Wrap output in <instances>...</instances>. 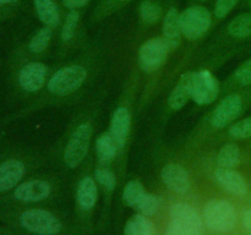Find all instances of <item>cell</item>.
Returning a JSON list of instances; mask_svg holds the SVG:
<instances>
[{"mask_svg": "<svg viewBox=\"0 0 251 235\" xmlns=\"http://www.w3.org/2000/svg\"><path fill=\"white\" fill-rule=\"evenodd\" d=\"M203 218L211 230L226 233L234 228L237 223V211L228 201L212 200L203 208Z\"/></svg>", "mask_w": 251, "mask_h": 235, "instance_id": "1", "label": "cell"}, {"mask_svg": "<svg viewBox=\"0 0 251 235\" xmlns=\"http://www.w3.org/2000/svg\"><path fill=\"white\" fill-rule=\"evenodd\" d=\"M212 17L203 6H191L179 15L181 34L188 39H198L210 28Z\"/></svg>", "mask_w": 251, "mask_h": 235, "instance_id": "2", "label": "cell"}, {"mask_svg": "<svg viewBox=\"0 0 251 235\" xmlns=\"http://www.w3.org/2000/svg\"><path fill=\"white\" fill-rule=\"evenodd\" d=\"M86 70L82 66L71 65L56 71L48 81V91L56 95L73 93L82 85L86 78Z\"/></svg>", "mask_w": 251, "mask_h": 235, "instance_id": "3", "label": "cell"}, {"mask_svg": "<svg viewBox=\"0 0 251 235\" xmlns=\"http://www.w3.org/2000/svg\"><path fill=\"white\" fill-rule=\"evenodd\" d=\"M91 136H92V127L90 124H81L76 127L64 152V162L66 165L70 168H76L82 163L87 154Z\"/></svg>", "mask_w": 251, "mask_h": 235, "instance_id": "4", "label": "cell"}, {"mask_svg": "<svg viewBox=\"0 0 251 235\" xmlns=\"http://www.w3.org/2000/svg\"><path fill=\"white\" fill-rule=\"evenodd\" d=\"M20 223L26 230L38 235H55L61 230L60 222L51 213L37 208L25 211Z\"/></svg>", "mask_w": 251, "mask_h": 235, "instance_id": "5", "label": "cell"}, {"mask_svg": "<svg viewBox=\"0 0 251 235\" xmlns=\"http://www.w3.org/2000/svg\"><path fill=\"white\" fill-rule=\"evenodd\" d=\"M169 50V44L164 38H152L145 42L139 50V61L141 68L147 72L156 71L166 63Z\"/></svg>", "mask_w": 251, "mask_h": 235, "instance_id": "6", "label": "cell"}, {"mask_svg": "<svg viewBox=\"0 0 251 235\" xmlns=\"http://www.w3.org/2000/svg\"><path fill=\"white\" fill-rule=\"evenodd\" d=\"M220 93L218 81L210 71L201 70L195 72L191 99L199 105H207L215 102Z\"/></svg>", "mask_w": 251, "mask_h": 235, "instance_id": "7", "label": "cell"}, {"mask_svg": "<svg viewBox=\"0 0 251 235\" xmlns=\"http://www.w3.org/2000/svg\"><path fill=\"white\" fill-rule=\"evenodd\" d=\"M242 108L243 102L240 95H228L218 104V107L213 112L212 118H211V125L215 129H223V127L228 126L237 119L238 115L242 112Z\"/></svg>", "mask_w": 251, "mask_h": 235, "instance_id": "8", "label": "cell"}, {"mask_svg": "<svg viewBox=\"0 0 251 235\" xmlns=\"http://www.w3.org/2000/svg\"><path fill=\"white\" fill-rule=\"evenodd\" d=\"M161 178L169 190L178 193H186L190 190V178L183 166L178 164H167L161 171Z\"/></svg>", "mask_w": 251, "mask_h": 235, "instance_id": "9", "label": "cell"}, {"mask_svg": "<svg viewBox=\"0 0 251 235\" xmlns=\"http://www.w3.org/2000/svg\"><path fill=\"white\" fill-rule=\"evenodd\" d=\"M47 77V66L42 63H29L21 69L19 82L27 92H36L43 87Z\"/></svg>", "mask_w": 251, "mask_h": 235, "instance_id": "10", "label": "cell"}, {"mask_svg": "<svg viewBox=\"0 0 251 235\" xmlns=\"http://www.w3.org/2000/svg\"><path fill=\"white\" fill-rule=\"evenodd\" d=\"M50 195V185L43 180H31L22 183L15 188L14 196L22 202H38Z\"/></svg>", "mask_w": 251, "mask_h": 235, "instance_id": "11", "label": "cell"}, {"mask_svg": "<svg viewBox=\"0 0 251 235\" xmlns=\"http://www.w3.org/2000/svg\"><path fill=\"white\" fill-rule=\"evenodd\" d=\"M216 180L229 193L235 196H244L248 193V184L242 174L234 169L218 168L215 173Z\"/></svg>", "mask_w": 251, "mask_h": 235, "instance_id": "12", "label": "cell"}, {"mask_svg": "<svg viewBox=\"0 0 251 235\" xmlns=\"http://www.w3.org/2000/svg\"><path fill=\"white\" fill-rule=\"evenodd\" d=\"M194 77H195V72H193V71H189V72L181 75L176 88L171 92L168 98V104L173 110L181 109L191 98Z\"/></svg>", "mask_w": 251, "mask_h": 235, "instance_id": "13", "label": "cell"}, {"mask_svg": "<svg viewBox=\"0 0 251 235\" xmlns=\"http://www.w3.org/2000/svg\"><path fill=\"white\" fill-rule=\"evenodd\" d=\"M130 124H131V118H130L129 110L124 107L118 108L110 121L109 134L119 148L125 144L130 131Z\"/></svg>", "mask_w": 251, "mask_h": 235, "instance_id": "14", "label": "cell"}, {"mask_svg": "<svg viewBox=\"0 0 251 235\" xmlns=\"http://www.w3.org/2000/svg\"><path fill=\"white\" fill-rule=\"evenodd\" d=\"M25 175V165L17 159H9L0 164V192L10 190Z\"/></svg>", "mask_w": 251, "mask_h": 235, "instance_id": "15", "label": "cell"}, {"mask_svg": "<svg viewBox=\"0 0 251 235\" xmlns=\"http://www.w3.org/2000/svg\"><path fill=\"white\" fill-rule=\"evenodd\" d=\"M171 220L202 230V220L195 210L186 203H174L171 207Z\"/></svg>", "mask_w": 251, "mask_h": 235, "instance_id": "16", "label": "cell"}, {"mask_svg": "<svg viewBox=\"0 0 251 235\" xmlns=\"http://www.w3.org/2000/svg\"><path fill=\"white\" fill-rule=\"evenodd\" d=\"M179 12L176 7H171L163 20V38L169 44L171 49L178 47L181 37L180 24H179Z\"/></svg>", "mask_w": 251, "mask_h": 235, "instance_id": "17", "label": "cell"}, {"mask_svg": "<svg viewBox=\"0 0 251 235\" xmlns=\"http://www.w3.org/2000/svg\"><path fill=\"white\" fill-rule=\"evenodd\" d=\"M77 203L83 211H88L93 208L97 201V185L96 181L91 176H85L81 179L77 186V193H76Z\"/></svg>", "mask_w": 251, "mask_h": 235, "instance_id": "18", "label": "cell"}, {"mask_svg": "<svg viewBox=\"0 0 251 235\" xmlns=\"http://www.w3.org/2000/svg\"><path fill=\"white\" fill-rule=\"evenodd\" d=\"M37 15L39 20L49 28H54L60 24L59 9L53 0H34Z\"/></svg>", "mask_w": 251, "mask_h": 235, "instance_id": "19", "label": "cell"}, {"mask_svg": "<svg viewBox=\"0 0 251 235\" xmlns=\"http://www.w3.org/2000/svg\"><path fill=\"white\" fill-rule=\"evenodd\" d=\"M117 143L110 136V134L100 135V137L96 141V151H97L98 159L102 164H109L117 154Z\"/></svg>", "mask_w": 251, "mask_h": 235, "instance_id": "20", "label": "cell"}, {"mask_svg": "<svg viewBox=\"0 0 251 235\" xmlns=\"http://www.w3.org/2000/svg\"><path fill=\"white\" fill-rule=\"evenodd\" d=\"M125 235H153V223L144 214H135L126 222L124 228Z\"/></svg>", "mask_w": 251, "mask_h": 235, "instance_id": "21", "label": "cell"}, {"mask_svg": "<svg viewBox=\"0 0 251 235\" xmlns=\"http://www.w3.org/2000/svg\"><path fill=\"white\" fill-rule=\"evenodd\" d=\"M228 33L234 38H248L251 36V14H242L228 24Z\"/></svg>", "mask_w": 251, "mask_h": 235, "instance_id": "22", "label": "cell"}, {"mask_svg": "<svg viewBox=\"0 0 251 235\" xmlns=\"http://www.w3.org/2000/svg\"><path fill=\"white\" fill-rule=\"evenodd\" d=\"M218 165L220 168L233 169L239 164L240 162V151L237 144L227 143L218 152Z\"/></svg>", "mask_w": 251, "mask_h": 235, "instance_id": "23", "label": "cell"}, {"mask_svg": "<svg viewBox=\"0 0 251 235\" xmlns=\"http://www.w3.org/2000/svg\"><path fill=\"white\" fill-rule=\"evenodd\" d=\"M144 186L140 181L137 180H130L129 183L125 185L124 191H123V200L130 207L137 208L140 202L142 201L145 196Z\"/></svg>", "mask_w": 251, "mask_h": 235, "instance_id": "24", "label": "cell"}, {"mask_svg": "<svg viewBox=\"0 0 251 235\" xmlns=\"http://www.w3.org/2000/svg\"><path fill=\"white\" fill-rule=\"evenodd\" d=\"M50 38H51V28H49V27L47 26L43 27V28L39 29V31L32 37L28 46L29 50H31L32 53H36V54L41 53V51H43L44 49L47 48Z\"/></svg>", "mask_w": 251, "mask_h": 235, "instance_id": "25", "label": "cell"}, {"mask_svg": "<svg viewBox=\"0 0 251 235\" xmlns=\"http://www.w3.org/2000/svg\"><path fill=\"white\" fill-rule=\"evenodd\" d=\"M140 15L146 24H156L162 17V9L154 2L145 0L140 5Z\"/></svg>", "mask_w": 251, "mask_h": 235, "instance_id": "26", "label": "cell"}, {"mask_svg": "<svg viewBox=\"0 0 251 235\" xmlns=\"http://www.w3.org/2000/svg\"><path fill=\"white\" fill-rule=\"evenodd\" d=\"M159 205H161V200H159L158 196L146 192L142 201L140 202L137 210L141 212V214L146 215V217H151V215L156 214L159 208Z\"/></svg>", "mask_w": 251, "mask_h": 235, "instance_id": "27", "label": "cell"}, {"mask_svg": "<svg viewBox=\"0 0 251 235\" xmlns=\"http://www.w3.org/2000/svg\"><path fill=\"white\" fill-rule=\"evenodd\" d=\"M229 135L234 139L244 140L251 137V117L239 120L229 127Z\"/></svg>", "mask_w": 251, "mask_h": 235, "instance_id": "28", "label": "cell"}, {"mask_svg": "<svg viewBox=\"0 0 251 235\" xmlns=\"http://www.w3.org/2000/svg\"><path fill=\"white\" fill-rule=\"evenodd\" d=\"M78 19H80V16H78V14L76 11H71L68 14L65 24H64L63 29H61V39H63L64 42L70 41L74 37L76 26H77L78 24Z\"/></svg>", "mask_w": 251, "mask_h": 235, "instance_id": "29", "label": "cell"}, {"mask_svg": "<svg viewBox=\"0 0 251 235\" xmlns=\"http://www.w3.org/2000/svg\"><path fill=\"white\" fill-rule=\"evenodd\" d=\"M95 178L107 190L112 191L115 186V176L109 169L98 168L95 170Z\"/></svg>", "mask_w": 251, "mask_h": 235, "instance_id": "30", "label": "cell"}, {"mask_svg": "<svg viewBox=\"0 0 251 235\" xmlns=\"http://www.w3.org/2000/svg\"><path fill=\"white\" fill-rule=\"evenodd\" d=\"M168 235H202V230L171 220V224L168 227Z\"/></svg>", "mask_w": 251, "mask_h": 235, "instance_id": "31", "label": "cell"}, {"mask_svg": "<svg viewBox=\"0 0 251 235\" xmlns=\"http://www.w3.org/2000/svg\"><path fill=\"white\" fill-rule=\"evenodd\" d=\"M234 78L240 86L251 85V59L245 61L244 64L237 69L234 73Z\"/></svg>", "mask_w": 251, "mask_h": 235, "instance_id": "32", "label": "cell"}, {"mask_svg": "<svg viewBox=\"0 0 251 235\" xmlns=\"http://www.w3.org/2000/svg\"><path fill=\"white\" fill-rule=\"evenodd\" d=\"M239 0H217L215 6V15L218 19H223L227 16L235 7Z\"/></svg>", "mask_w": 251, "mask_h": 235, "instance_id": "33", "label": "cell"}, {"mask_svg": "<svg viewBox=\"0 0 251 235\" xmlns=\"http://www.w3.org/2000/svg\"><path fill=\"white\" fill-rule=\"evenodd\" d=\"M88 1H90V0H63V4L64 6L68 7V9L75 10L87 5Z\"/></svg>", "mask_w": 251, "mask_h": 235, "instance_id": "34", "label": "cell"}, {"mask_svg": "<svg viewBox=\"0 0 251 235\" xmlns=\"http://www.w3.org/2000/svg\"><path fill=\"white\" fill-rule=\"evenodd\" d=\"M243 225H244L245 229L251 233V210L245 211L244 214H243Z\"/></svg>", "mask_w": 251, "mask_h": 235, "instance_id": "35", "label": "cell"}, {"mask_svg": "<svg viewBox=\"0 0 251 235\" xmlns=\"http://www.w3.org/2000/svg\"><path fill=\"white\" fill-rule=\"evenodd\" d=\"M17 0H0V5H6V4H14Z\"/></svg>", "mask_w": 251, "mask_h": 235, "instance_id": "36", "label": "cell"}, {"mask_svg": "<svg viewBox=\"0 0 251 235\" xmlns=\"http://www.w3.org/2000/svg\"><path fill=\"white\" fill-rule=\"evenodd\" d=\"M250 6H251V0H250Z\"/></svg>", "mask_w": 251, "mask_h": 235, "instance_id": "37", "label": "cell"}, {"mask_svg": "<svg viewBox=\"0 0 251 235\" xmlns=\"http://www.w3.org/2000/svg\"><path fill=\"white\" fill-rule=\"evenodd\" d=\"M201 1H205V0H201Z\"/></svg>", "mask_w": 251, "mask_h": 235, "instance_id": "38", "label": "cell"}]
</instances>
